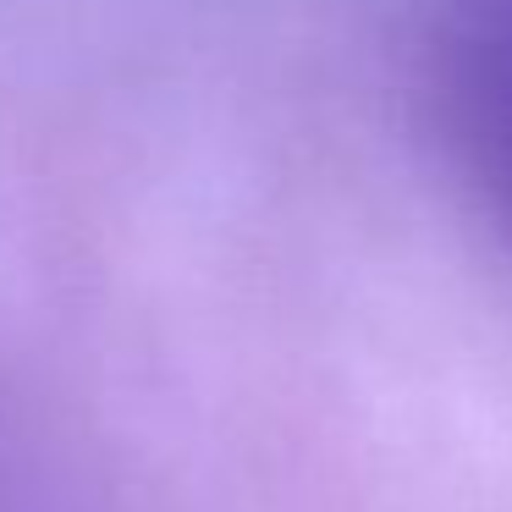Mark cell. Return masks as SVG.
<instances>
[{"label":"cell","instance_id":"6da1fadb","mask_svg":"<svg viewBox=\"0 0 512 512\" xmlns=\"http://www.w3.org/2000/svg\"><path fill=\"white\" fill-rule=\"evenodd\" d=\"M441 133L512 243V0H463L435 39Z\"/></svg>","mask_w":512,"mask_h":512}]
</instances>
